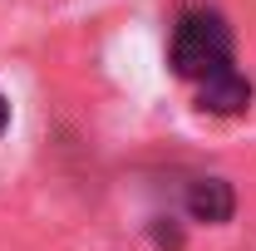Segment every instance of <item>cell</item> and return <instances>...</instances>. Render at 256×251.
<instances>
[{
    "instance_id": "obj_1",
    "label": "cell",
    "mask_w": 256,
    "mask_h": 251,
    "mask_svg": "<svg viewBox=\"0 0 256 251\" xmlns=\"http://www.w3.org/2000/svg\"><path fill=\"white\" fill-rule=\"evenodd\" d=\"M232 64V30L212 10H188L172 25V69L182 79H207L212 69Z\"/></svg>"
},
{
    "instance_id": "obj_2",
    "label": "cell",
    "mask_w": 256,
    "mask_h": 251,
    "mask_svg": "<svg viewBox=\"0 0 256 251\" xmlns=\"http://www.w3.org/2000/svg\"><path fill=\"white\" fill-rule=\"evenodd\" d=\"M197 98H202L207 114H242V108L252 104V84H246L232 64H222V69H212L207 79H197Z\"/></svg>"
},
{
    "instance_id": "obj_3",
    "label": "cell",
    "mask_w": 256,
    "mask_h": 251,
    "mask_svg": "<svg viewBox=\"0 0 256 251\" xmlns=\"http://www.w3.org/2000/svg\"><path fill=\"white\" fill-rule=\"evenodd\" d=\"M188 212L197 222H226L232 212H236L232 182H222V178H197L192 192H188Z\"/></svg>"
},
{
    "instance_id": "obj_4",
    "label": "cell",
    "mask_w": 256,
    "mask_h": 251,
    "mask_svg": "<svg viewBox=\"0 0 256 251\" xmlns=\"http://www.w3.org/2000/svg\"><path fill=\"white\" fill-rule=\"evenodd\" d=\"M5 124H10V104H5V94H0V133H5Z\"/></svg>"
}]
</instances>
